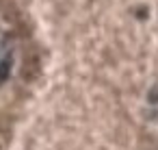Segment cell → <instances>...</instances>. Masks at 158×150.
<instances>
[{"instance_id":"1","label":"cell","mask_w":158,"mask_h":150,"mask_svg":"<svg viewBox=\"0 0 158 150\" xmlns=\"http://www.w3.org/2000/svg\"><path fill=\"white\" fill-rule=\"evenodd\" d=\"M13 68V50L9 44H0V85H2Z\"/></svg>"}]
</instances>
